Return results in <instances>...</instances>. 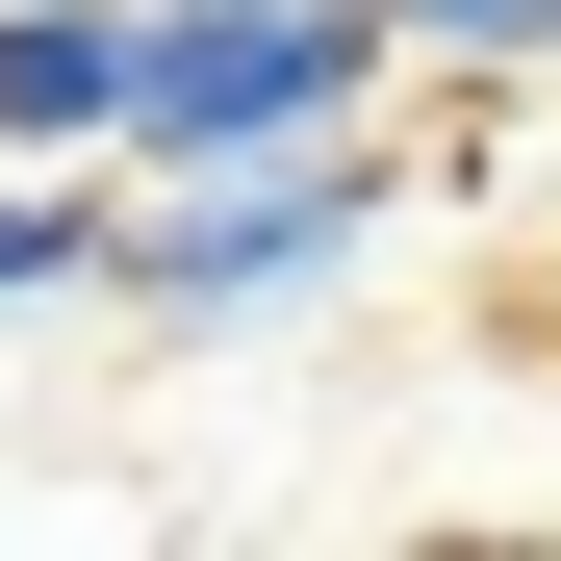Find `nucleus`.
I'll use <instances>...</instances> for the list:
<instances>
[{
  "label": "nucleus",
  "instance_id": "1",
  "mask_svg": "<svg viewBox=\"0 0 561 561\" xmlns=\"http://www.w3.org/2000/svg\"><path fill=\"white\" fill-rule=\"evenodd\" d=\"M357 255H383V128H307V153L128 179V255H103V307H128V332H307Z\"/></svg>",
  "mask_w": 561,
  "mask_h": 561
},
{
  "label": "nucleus",
  "instance_id": "2",
  "mask_svg": "<svg viewBox=\"0 0 561 561\" xmlns=\"http://www.w3.org/2000/svg\"><path fill=\"white\" fill-rule=\"evenodd\" d=\"M409 26L383 0H153V77H128V179H205V153H307V128H383Z\"/></svg>",
  "mask_w": 561,
  "mask_h": 561
},
{
  "label": "nucleus",
  "instance_id": "3",
  "mask_svg": "<svg viewBox=\"0 0 561 561\" xmlns=\"http://www.w3.org/2000/svg\"><path fill=\"white\" fill-rule=\"evenodd\" d=\"M153 0H0V153H128Z\"/></svg>",
  "mask_w": 561,
  "mask_h": 561
},
{
  "label": "nucleus",
  "instance_id": "4",
  "mask_svg": "<svg viewBox=\"0 0 561 561\" xmlns=\"http://www.w3.org/2000/svg\"><path fill=\"white\" fill-rule=\"evenodd\" d=\"M409 77H561V0H383Z\"/></svg>",
  "mask_w": 561,
  "mask_h": 561
}]
</instances>
